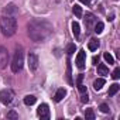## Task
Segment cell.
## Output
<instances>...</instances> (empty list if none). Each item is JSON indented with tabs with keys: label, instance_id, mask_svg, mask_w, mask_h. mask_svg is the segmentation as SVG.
<instances>
[{
	"label": "cell",
	"instance_id": "484cf974",
	"mask_svg": "<svg viewBox=\"0 0 120 120\" xmlns=\"http://www.w3.org/2000/svg\"><path fill=\"white\" fill-rule=\"evenodd\" d=\"M19 117V114L14 112V110H10L9 113H7V119H17Z\"/></svg>",
	"mask_w": 120,
	"mask_h": 120
},
{
	"label": "cell",
	"instance_id": "8fae6325",
	"mask_svg": "<svg viewBox=\"0 0 120 120\" xmlns=\"http://www.w3.org/2000/svg\"><path fill=\"white\" fill-rule=\"evenodd\" d=\"M67 95V90L64 89V88H61V89H58L56 90V93L54 95V100L56 102V103H59V102H61L62 99H64V96Z\"/></svg>",
	"mask_w": 120,
	"mask_h": 120
},
{
	"label": "cell",
	"instance_id": "5bb4252c",
	"mask_svg": "<svg viewBox=\"0 0 120 120\" xmlns=\"http://www.w3.org/2000/svg\"><path fill=\"white\" fill-rule=\"evenodd\" d=\"M88 48H89V51H96L99 48V41L96 38H92L89 41V44H88Z\"/></svg>",
	"mask_w": 120,
	"mask_h": 120
},
{
	"label": "cell",
	"instance_id": "83f0119b",
	"mask_svg": "<svg viewBox=\"0 0 120 120\" xmlns=\"http://www.w3.org/2000/svg\"><path fill=\"white\" fill-rule=\"evenodd\" d=\"M89 100V96H88V92H85V93H82V102L83 103H86Z\"/></svg>",
	"mask_w": 120,
	"mask_h": 120
},
{
	"label": "cell",
	"instance_id": "44dd1931",
	"mask_svg": "<svg viewBox=\"0 0 120 120\" xmlns=\"http://www.w3.org/2000/svg\"><path fill=\"white\" fill-rule=\"evenodd\" d=\"M85 117H86V120H95V112L92 109H86Z\"/></svg>",
	"mask_w": 120,
	"mask_h": 120
},
{
	"label": "cell",
	"instance_id": "8992f818",
	"mask_svg": "<svg viewBox=\"0 0 120 120\" xmlns=\"http://www.w3.org/2000/svg\"><path fill=\"white\" fill-rule=\"evenodd\" d=\"M9 64V51L4 47H0V69L6 68Z\"/></svg>",
	"mask_w": 120,
	"mask_h": 120
},
{
	"label": "cell",
	"instance_id": "ba28073f",
	"mask_svg": "<svg viewBox=\"0 0 120 120\" xmlns=\"http://www.w3.org/2000/svg\"><path fill=\"white\" fill-rule=\"evenodd\" d=\"M37 114H38L41 119H48V117H49V107H48V105H47V103L40 105L38 109H37Z\"/></svg>",
	"mask_w": 120,
	"mask_h": 120
},
{
	"label": "cell",
	"instance_id": "603a6c76",
	"mask_svg": "<svg viewBox=\"0 0 120 120\" xmlns=\"http://www.w3.org/2000/svg\"><path fill=\"white\" fill-rule=\"evenodd\" d=\"M75 51H76V47H75V44H69V45L67 47V54H68V55H72Z\"/></svg>",
	"mask_w": 120,
	"mask_h": 120
},
{
	"label": "cell",
	"instance_id": "30bf717a",
	"mask_svg": "<svg viewBox=\"0 0 120 120\" xmlns=\"http://www.w3.org/2000/svg\"><path fill=\"white\" fill-rule=\"evenodd\" d=\"M96 23H98L96 17L92 13H86V16H85V26H86V28H90L92 24H96Z\"/></svg>",
	"mask_w": 120,
	"mask_h": 120
},
{
	"label": "cell",
	"instance_id": "f546056e",
	"mask_svg": "<svg viewBox=\"0 0 120 120\" xmlns=\"http://www.w3.org/2000/svg\"><path fill=\"white\" fill-rule=\"evenodd\" d=\"M92 64H93V65H98V64H99V56H93V58H92Z\"/></svg>",
	"mask_w": 120,
	"mask_h": 120
},
{
	"label": "cell",
	"instance_id": "cb8c5ba5",
	"mask_svg": "<svg viewBox=\"0 0 120 120\" xmlns=\"http://www.w3.org/2000/svg\"><path fill=\"white\" fill-rule=\"evenodd\" d=\"M99 109H100L102 113H109V112H110V107H109V105H106V103H102V105L99 106Z\"/></svg>",
	"mask_w": 120,
	"mask_h": 120
},
{
	"label": "cell",
	"instance_id": "f1b7e54d",
	"mask_svg": "<svg viewBox=\"0 0 120 120\" xmlns=\"http://www.w3.org/2000/svg\"><path fill=\"white\" fill-rule=\"evenodd\" d=\"M82 81H83V75L81 74V75H78V79H76V85H79V83H82Z\"/></svg>",
	"mask_w": 120,
	"mask_h": 120
},
{
	"label": "cell",
	"instance_id": "277c9868",
	"mask_svg": "<svg viewBox=\"0 0 120 120\" xmlns=\"http://www.w3.org/2000/svg\"><path fill=\"white\" fill-rule=\"evenodd\" d=\"M13 90H10V89H3L2 92H0V102H2L3 105H10L11 103V100H13Z\"/></svg>",
	"mask_w": 120,
	"mask_h": 120
},
{
	"label": "cell",
	"instance_id": "3957f363",
	"mask_svg": "<svg viewBox=\"0 0 120 120\" xmlns=\"http://www.w3.org/2000/svg\"><path fill=\"white\" fill-rule=\"evenodd\" d=\"M23 65H24V54H23L21 49H17V51L14 52L13 61H11V64H10L11 71H13L14 74H17V72H20V71L23 69Z\"/></svg>",
	"mask_w": 120,
	"mask_h": 120
},
{
	"label": "cell",
	"instance_id": "ffe728a7",
	"mask_svg": "<svg viewBox=\"0 0 120 120\" xmlns=\"http://www.w3.org/2000/svg\"><path fill=\"white\" fill-rule=\"evenodd\" d=\"M103 58H105V61H106L109 65L114 64V59H113V56L110 55V52H105V54H103Z\"/></svg>",
	"mask_w": 120,
	"mask_h": 120
},
{
	"label": "cell",
	"instance_id": "5b68a950",
	"mask_svg": "<svg viewBox=\"0 0 120 120\" xmlns=\"http://www.w3.org/2000/svg\"><path fill=\"white\" fill-rule=\"evenodd\" d=\"M75 64H76V68L78 69H85V64H86V52L83 49H79L78 55H76V59H75Z\"/></svg>",
	"mask_w": 120,
	"mask_h": 120
},
{
	"label": "cell",
	"instance_id": "7402d4cb",
	"mask_svg": "<svg viewBox=\"0 0 120 120\" xmlns=\"http://www.w3.org/2000/svg\"><path fill=\"white\" fill-rule=\"evenodd\" d=\"M102 31H103V23H96L95 24V33L102 34Z\"/></svg>",
	"mask_w": 120,
	"mask_h": 120
},
{
	"label": "cell",
	"instance_id": "7c38bea8",
	"mask_svg": "<svg viewBox=\"0 0 120 120\" xmlns=\"http://www.w3.org/2000/svg\"><path fill=\"white\" fill-rule=\"evenodd\" d=\"M67 81L69 85H72V69H71V59H67Z\"/></svg>",
	"mask_w": 120,
	"mask_h": 120
},
{
	"label": "cell",
	"instance_id": "4316f807",
	"mask_svg": "<svg viewBox=\"0 0 120 120\" xmlns=\"http://www.w3.org/2000/svg\"><path fill=\"white\" fill-rule=\"evenodd\" d=\"M78 89H79V92H81V93H85V92H86V86H83L82 83H79V85H78Z\"/></svg>",
	"mask_w": 120,
	"mask_h": 120
},
{
	"label": "cell",
	"instance_id": "9a60e30c",
	"mask_svg": "<svg viewBox=\"0 0 120 120\" xmlns=\"http://www.w3.org/2000/svg\"><path fill=\"white\" fill-rule=\"evenodd\" d=\"M98 74L99 75H107L109 74V68L106 67V64H99L98 65Z\"/></svg>",
	"mask_w": 120,
	"mask_h": 120
},
{
	"label": "cell",
	"instance_id": "52a82bcc",
	"mask_svg": "<svg viewBox=\"0 0 120 120\" xmlns=\"http://www.w3.org/2000/svg\"><path fill=\"white\" fill-rule=\"evenodd\" d=\"M27 62H28L30 71H33V72L37 71V68H38V58H37L35 54H33V52L28 54V56H27Z\"/></svg>",
	"mask_w": 120,
	"mask_h": 120
},
{
	"label": "cell",
	"instance_id": "ac0fdd59",
	"mask_svg": "<svg viewBox=\"0 0 120 120\" xmlns=\"http://www.w3.org/2000/svg\"><path fill=\"white\" fill-rule=\"evenodd\" d=\"M72 11H74V14H75L78 19L82 17V7H81L79 4H74V6H72Z\"/></svg>",
	"mask_w": 120,
	"mask_h": 120
},
{
	"label": "cell",
	"instance_id": "6da1fadb",
	"mask_svg": "<svg viewBox=\"0 0 120 120\" xmlns=\"http://www.w3.org/2000/svg\"><path fill=\"white\" fill-rule=\"evenodd\" d=\"M52 34V26L45 20H33L28 24V35L35 42H42Z\"/></svg>",
	"mask_w": 120,
	"mask_h": 120
},
{
	"label": "cell",
	"instance_id": "4dcf8cb0",
	"mask_svg": "<svg viewBox=\"0 0 120 120\" xmlns=\"http://www.w3.org/2000/svg\"><path fill=\"white\" fill-rule=\"evenodd\" d=\"M89 2L90 0H81V3H83V4H89Z\"/></svg>",
	"mask_w": 120,
	"mask_h": 120
},
{
	"label": "cell",
	"instance_id": "d4e9b609",
	"mask_svg": "<svg viewBox=\"0 0 120 120\" xmlns=\"http://www.w3.org/2000/svg\"><path fill=\"white\" fill-rule=\"evenodd\" d=\"M112 78H113V79H119V78H120V68H116V69L113 71Z\"/></svg>",
	"mask_w": 120,
	"mask_h": 120
},
{
	"label": "cell",
	"instance_id": "9c48e42d",
	"mask_svg": "<svg viewBox=\"0 0 120 120\" xmlns=\"http://www.w3.org/2000/svg\"><path fill=\"white\" fill-rule=\"evenodd\" d=\"M3 13H4V14H7V16H11V17H14V16L19 13V7H17L16 4L10 3V4H7V6L3 9Z\"/></svg>",
	"mask_w": 120,
	"mask_h": 120
},
{
	"label": "cell",
	"instance_id": "e0dca14e",
	"mask_svg": "<svg viewBox=\"0 0 120 120\" xmlns=\"http://www.w3.org/2000/svg\"><path fill=\"white\" fill-rule=\"evenodd\" d=\"M72 33H74V35L76 38L79 37V34H81V26H79V23H76V21L72 23Z\"/></svg>",
	"mask_w": 120,
	"mask_h": 120
},
{
	"label": "cell",
	"instance_id": "2e32d148",
	"mask_svg": "<svg viewBox=\"0 0 120 120\" xmlns=\"http://www.w3.org/2000/svg\"><path fill=\"white\" fill-rule=\"evenodd\" d=\"M37 102V98L34 96V95H27L26 98H24V103L27 105V106H31V105H34Z\"/></svg>",
	"mask_w": 120,
	"mask_h": 120
},
{
	"label": "cell",
	"instance_id": "d6986e66",
	"mask_svg": "<svg viewBox=\"0 0 120 120\" xmlns=\"http://www.w3.org/2000/svg\"><path fill=\"white\" fill-rule=\"evenodd\" d=\"M119 89H120V85H117V83L110 85V88H109V96H114L119 92Z\"/></svg>",
	"mask_w": 120,
	"mask_h": 120
},
{
	"label": "cell",
	"instance_id": "4fadbf2b",
	"mask_svg": "<svg viewBox=\"0 0 120 120\" xmlns=\"http://www.w3.org/2000/svg\"><path fill=\"white\" fill-rule=\"evenodd\" d=\"M105 83H106V81H105L103 78H98V79L93 82V88H95V90H100V89L103 88Z\"/></svg>",
	"mask_w": 120,
	"mask_h": 120
},
{
	"label": "cell",
	"instance_id": "7a4b0ae2",
	"mask_svg": "<svg viewBox=\"0 0 120 120\" xmlns=\"http://www.w3.org/2000/svg\"><path fill=\"white\" fill-rule=\"evenodd\" d=\"M0 30L4 37H11L17 31V21L11 16H3L0 19Z\"/></svg>",
	"mask_w": 120,
	"mask_h": 120
}]
</instances>
